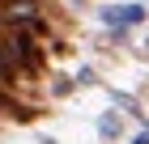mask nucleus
<instances>
[{"label":"nucleus","instance_id":"obj_2","mask_svg":"<svg viewBox=\"0 0 149 144\" xmlns=\"http://www.w3.org/2000/svg\"><path fill=\"white\" fill-rule=\"evenodd\" d=\"M119 132V119H102V136H115Z\"/></svg>","mask_w":149,"mask_h":144},{"label":"nucleus","instance_id":"obj_1","mask_svg":"<svg viewBox=\"0 0 149 144\" xmlns=\"http://www.w3.org/2000/svg\"><path fill=\"white\" fill-rule=\"evenodd\" d=\"M102 21L111 30H128V25H141L145 21V4H119V9H107Z\"/></svg>","mask_w":149,"mask_h":144},{"label":"nucleus","instance_id":"obj_3","mask_svg":"<svg viewBox=\"0 0 149 144\" xmlns=\"http://www.w3.org/2000/svg\"><path fill=\"white\" fill-rule=\"evenodd\" d=\"M132 144H149V132H141V136H136V140H132Z\"/></svg>","mask_w":149,"mask_h":144}]
</instances>
